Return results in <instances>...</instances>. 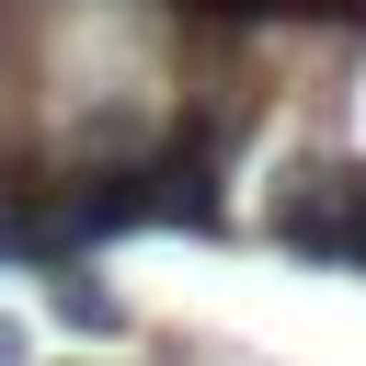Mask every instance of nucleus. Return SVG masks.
Returning a JSON list of instances; mask_svg holds the SVG:
<instances>
[{
    "label": "nucleus",
    "mask_w": 366,
    "mask_h": 366,
    "mask_svg": "<svg viewBox=\"0 0 366 366\" xmlns=\"http://www.w3.org/2000/svg\"><path fill=\"white\" fill-rule=\"evenodd\" d=\"M23 355H34V332H23V320H0V366H23Z\"/></svg>",
    "instance_id": "obj_3"
},
{
    "label": "nucleus",
    "mask_w": 366,
    "mask_h": 366,
    "mask_svg": "<svg viewBox=\"0 0 366 366\" xmlns=\"http://www.w3.org/2000/svg\"><path fill=\"white\" fill-rule=\"evenodd\" d=\"M263 229H274L286 252H309V263H355V274H366V160H309V172H286L274 206H263Z\"/></svg>",
    "instance_id": "obj_1"
},
{
    "label": "nucleus",
    "mask_w": 366,
    "mask_h": 366,
    "mask_svg": "<svg viewBox=\"0 0 366 366\" xmlns=\"http://www.w3.org/2000/svg\"><path fill=\"white\" fill-rule=\"evenodd\" d=\"M57 320H69V332H126L114 286H92V274H57Z\"/></svg>",
    "instance_id": "obj_2"
}]
</instances>
